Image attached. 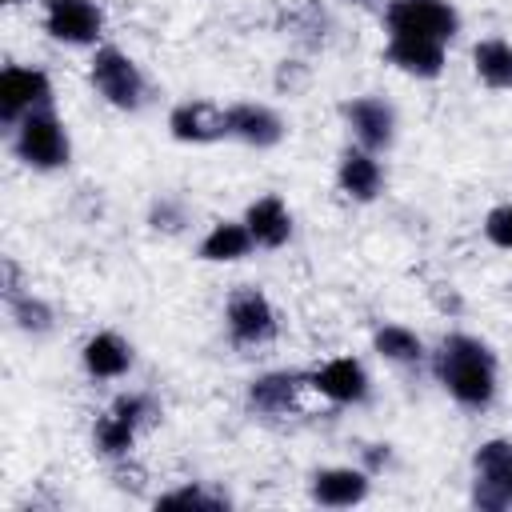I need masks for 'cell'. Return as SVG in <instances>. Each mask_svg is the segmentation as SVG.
<instances>
[{"label": "cell", "instance_id": "2e32d148", "mask_svg": "<svg viewBox=\"0 0 512 512\" xmlns=\"http://www.w3.org/2000/svg\"><path fill=\"white\" fill-rule=\"evenodd\" d=\"M244 224H248L256 248H284L292 240V212L276 192L252 200L244 212Z\"/></svg>", "mask_w": 512, "mask_h": 512}, {"label": "cell", "instance_id": "4fadbf2b", "mask_svg": "<svg viewBox=\"0 0 512 512\" xmlns=\"http://www.w3.org/2000/svg\"><path fill=\"white\" fill-rule=\"evenodd\" d=\"M228 116V136H236L240 144H252V148H272L284 140V120L268 108V104H228L224 108Z\"/></svg>", "mask_w": 512, "mask_h": 512}, {"label": "cell", "instance_id": "30bf717a", "mask_svg": "<svg viewBox=\"0 0 512 512\" xmlns=\"http://www.w3.org/2000/svg\"><path fill=\"white\" fill-rule=\"evenodd\" d=\"M344 120H348L356 144L368 148V152H384L396 140V112L380 96H356V100H348L344 104Z\"/></svg>", "mask_w": 512, "mask_h": 512}, {"label": "cell", "instance_id": "83f0119b", "mask_svg": "<svg viewBox=\"0 0 512 512\" xmlns=\"http://www.w3.org/2000/svg\"><path fill=\"white\" fill-rule=\"evenodd\" d=\"M4 4H24V0H4Z\"/></svg>", "mask_w": 512, "mask_h": 512}, {"label": "cell", "instance_id": "6da1fadb", "mask_svg": "<svg viewBox=\"0 0 512 512\" xmlns=\"http://www.w3.org/2000/svg\"><path fill=\"white\" fill-rule=\"evenodd\" d=\"M432 372L448 388V396L464 408H488L496 396V356L484 340L468 332H452L440 340L432 356Z\"/></svg>", "mask_w": 512, "mask_h": 512}, {"label": "cell", "instance_id": "d6986e66", "mask_svg": "<svg viewBox=\"0 0 512 512\" xmlns=\"http://www.w3.org/2000/svg\"><path fill=\"white\" fill-rule=\"evenodd\" d=\"M256 248L252 232L244 220H216L208 228V236L200 240V260L208 264H232V260H244L248 252Z\"/></svg>", "mask_w": 512, "mask_h": 512}, {"label": "cell", "instance_id": "484cf974", "mask_svg": "<svg viewBox=\"0 0 512 512\" xmlns=\"http://www.w3.org/2000/svg\"><path fill=\"white\" fill-rule=\"evenodd\" d=\"M184 224V212L172 204V200H160L156 208H152V228H164V232H176Z\"/></svg>", "mask_w": 512, "mask_h": 512}, {"label": "cell", "instance_id": "9c48e42d", "mask_svg": "<svg viewBox=\"0 0 512 512\" xmlns=\"http://www.w3.org/2000/svg\"><path fill=\"white\" fill-rule=\"evenodd\" d=\"M476 484H472V504L484 512L508 508V472H512V440H488L476 448Z\"/></svg>", "mask_w": 512, "mask_h": 512}, {"label": "cell", "instance_id": "8fae6325", "mask_svg": "<svg viewBox=\"0 0 512 512\" xmlns=\"http://www.w3.org/2000/svg\"><path fill=\"white\" fill-rule=\"evenodd\" d=\"M308 384H312L320 396H328L332 404H364V400H368V388H372L364 364L352 360V356H336V360L320 364V368L308 376Z\"/></svg>", "mask_w": 512, "mask_h": 512}, {"label": "cell", "instance_id": "9a60e30c", "mask_svg": "<svg viewBox=\"0 0 512 512\" xmlns=\"http://www.w3.org/2000/svg\"><path fill=\"white\" fill-rule=\"evenodd\" d=\"M336 180H340V192H344L348 200L368 204V200H376L380 188H384V168H380L376 152H368V148H348V152L340 156Z\"/></svg>", "mask_w": 512, "mask_h": 512}, {"label": "cell", "instance_id": "7402d4cb", "mask_svg": "<svg viewBox=\"0 0 512 512\" xmlns=\"http://www.w3.org/2000/svg\"><path fill=\"white\" fill-rule=\"evenodd\" d=\"M372 348L392 364H420L424 360V340L404 324H380L372 336Z\"/></svg>", "mask_w": 512, "mask_h": 512}, {"label": "cell", "instance_id": "7a4b0ae2", "mask_svg": "<svg viewBox=\"0 0 512 512\" xmlns=\"http://www.w3.org/2000/svg\"><path fill=\"white\" fill-rule=\"evenodd\" d=\"M12 156L36 172L64 168L72 156V140H68L64 120L52 108H40V112H28L24 120H16L12 124Z\"/></svg>", "mask_w": 512, "mask_h": 512}, {"label": "cell", "instance_id": "5bb4252c", "mask_svg": "<svg viewBox=\"0 0 512 512\" xmlns=\"http://www.w3.org/2000/svg\"><path fill=\"white\" fill-rule=\"evenodd\" d=\"M384 56L392 68L416 76V80H436L444 72V44L424 40V36H388Z\"/></svg>", "mask_w": 512, "mask_h": 512}, {"label": "cell", "instance_id": "cb8c5ba5", "mask_svg": "<svg viewBox=\"0 0 512 512\" xmlns=\"http://www.w3.org/2000/svg\"><path fill=\"white\" fill-rule=\"evenodd\" d=\"M156 508H204V512H212V508H228V500H224V496L204 492L200 484H184V488H176V492L160 496V500H156Z\"/></svg>", "mask_w": 512, "mask_h": 512}, {"label": "cell", "instance_id": "3957f363", "mask_svg": "<svg viewBox=\"0 0 512 512\" xmlns=\"http://www.w3.org/2000/svg\"><path fill=\"white\" fill-rule=\"evenodd\" d=\"M88 80H92V88H96L112 108H120V112H136V108L144 104V92H148L140 64H136L128 52L112 48V44L96 48L92 68H88Z\"/></svg>", "mask_w": 512, "mask_h": 512}, {"label": "cell", "instance_id": "4316f807", "mask_svg": "<svg viewBox=\"0 0 512 512\" xmlns=\"http://www.w3.org/2000/svg\"><path fill=\"white\" fill-rule=\"evenodd\" d=\"M508 500H512V472H508Z\"/></svg>", "mask_w": 512, "mask_h": 512}, {"label": "cell", "instance_id": "603a6c76", "mask_svg": "<svg viewBox=\"0 0 512 512\" xmlns=\"http://www.w3.org/2000/svg\"><path fill=\"white\" fill-rule=\"evenodd\" d=\"M8 308H12V320H16V328L20 332H28V336H44L48 328H52V308L40 300V296H32V292H20V296H12L8 300Z\"/></svg>", "mask_w": 512, "mask_h": 512}, {"label": "cell", "instance_id": "5b68a950", "mask_svg": "<svg viewBox=\"0 0 512 512\" xmlns=\"http://www.w3.org/2000/svg\"><path fill=\"white\" fill-rule=\"evenodd\" d=\"M388 36H424L448 44L460 32V12L448 0H388Z\"/></svg>", "mask_w": 512, "mask_h": 512}, {"label": "cell", "instance_id": "d4e9b609", "mask_svg": "<svg viewBox=\"0 0 512 512\" xmlns=\"http://www.w3.org/2000/svg\"><path fill=\"white\" fill-rule=\"evenodd\" d=\"M484 236H488L496 248H508V252H512V204H496V208L484 216Z\"/></svg>", "mask_w": 512, "mask_h": 512}, {"label": "cell", "instance_id": "7c38bea8", "mask_svg": "<svg viewBox=\"0 0 512 512\" xmlns=\"http://www.w3.org/2000/svg\"><path fill=\"white\" fill-rule=\"evenodd\" d=\"M168 132L180 144H212L228 136V116L212 100H184L168 112Z\"/></svg>", "mask_w": 512, "mask_h": 512}, {"label": "cell", "instance_id": "8992f818", "mask_svg": "<svg viewBox=\"0 0 512 512\" xmlns=\"http://www.w3.org/2000/svg\"><path fill=\"white\" fill-rule=\"evenodd\" d=\"M52 108V80L44 68L32 64H12L0 72V120L12 128L28 112Z\"/></svg>", "mask_w": 512, "mask_h": 512}, {"label": "cell", "instance_id": "ba28073f", "mask_svg": "<svg viewBox=\"0 0 512 512\" xmlns=\"http://www.w3.org/2000/svg\"><path fill=\"white\" fill-rule=\"evenodd\" d=\"M224 320H228L232 340L244 344V348H256V344L276 340V328H280V324H276V308H272V300H268L260 288H240V292L228 300Z\"/></svg>", "mask_w": 512, "mask_h": 512}, {"label": "cell", "instance_id": "ffe728a7", "mask_svg": "<svg viewBox=\"0 0 512 512\" xmlns=\"http://www.w3.org/2000/svg\"><path fill=\"white\" fill-rule=\"evenodd\" d=\"M304 376L300 372H264L248 384V404L256 412H268V416H280L296 404V392H300Z\"/></svg>", "mask_w": 512, "mask_h": 512}, {"label": "cell", "instance_id": "277c9868", "mask_svg": "<svg viewBox=\"0 0 512 512\" xmlns=\"http://www.w3.org/2000/svg\"><path fill=\"white\" fill-rule=\"evenodd\" d=\"M152 416H156V404H152L148 396H140V392H124V396H116V400L108 404V412H104V416L96 420V428H92V444H96V452L108 456V460L128 456L132 444H136V432H140Z\"/></svg>", "mask_w": 512, "mask_h": 512}, {"label": "cell", "instance_id": "44dd1931", "mask_svg": "<svg viewBox=\"0 0 512 512\" xmlns=\"http://www.w3.org/2000/svg\"><path fill=\"white\" fill-rule=\"evenodd\" d=\"M472 68H476V76H480L488 88H496V92L512 88V44L500 40V36L480 40V44L472 48Z\"/></svg>", "mask_w": 512, "mask_h": 512}, {"label": "cell", "instance_id": "ac0fdd59", "mask_svg": "<svg viewBox=\"0 0 512 512\" xmlns=\"http://www.w3.org/2000/svg\"><path fill=\"white\" fill-rule=\"evenodd\" d=\"M368 496V472L360 468H320L312 476V500L324 508H352Z\"/></svg>", "mask_w": 512, "mask_h": 512}, {"label": "cell", "instance_id": "f1b7e54d", "mask_svg": "<svg viewBox=\"0 0 512 512\" xmlns=\"http://www.w3.org/2000/svg\"><path fill=\"white\" fill-rule=\"evenodd\" d=\"M348 4H368V0H348Z\"/></svg>", "mask_w": 512, "mask_h": 512}, {"label": "cell", "instance_id": "52a82bcc", "mask_svg": "<svg viewBox=\"0 0 512 512\" xmlns=\"http://www.w3.org/2000/svg\"><path fill=\"white\" fill-rule=\"evenodd\" d=\"M44 32L68 48L96 44L104 32V12L96 0H44Z\"/></svg>", "mask_w": 512, "mask_h": 512}, {"label": "cell", "instance_id": "e0dca14e", "mask_svg": "<svg viewBox=\"0 0 512 512\" xmlns=\"http://www.w3.org/2000/svg\"><path fill=\"white\" fill-rule=\"evenodd\" d=\"M80 364L96 380H116V376H124L132 368V344L124 336H116V332H96V336L84 340Z\"/></svg>", "mask_w": 512, "mask_h": 512}]
</instances>
